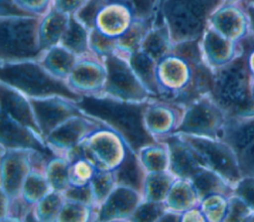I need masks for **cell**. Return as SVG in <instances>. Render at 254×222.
Segmentation results:
<instances>
[{
  "label": "cell",
  "mask_w": 254,
  "mask_h": 222,
  "mask_svg": "<svg viewBox=\"0 0 254 222\" xmlns=\"http://www.w3.org/2000/svg\"><path fill=\"white\" fill-rule=\"evenodd\" d=\"M150 100L132 102L99 94L81 96L75 105L82 114L116 131L137 153L145 145L157 141L144 123V111Z\"/></svg>",
  "instance_id": "1"
},
{
  "label": "cell",
  "mask_w": 254,
  "mask_h": 222,
  "mask_svg": "<svg viewBox=\"0 0 254 222\" xmlns=\"http://www.w3.org/2000/svg\"><path fill=\"white\" fill-rule=\"evenodd\" d=\"M239 42L243 51L231 62L213 71L210 95L226 116L254 113V77L248 66V55L254 49V38L246 36Z\"/></svg>",
  "instance_id": "2"
},
{
  "label": "cell",
  "mask_w": 254,
  "mask_h": 222,
  "mask_svg": "<svg viewBox=\"0 0 254 222\" xmlns=\"http://www.w3.org/2000/svg\"><path fill=\"white\" fill-rule=\"evenodd\" d=\"M225 0H165L157 16L166 23L174 44L200 40L211 15Z\"/></svg>",
  "instance_id": "3"
},
{
  "label": "cell",
  "mask_w": 254,
  "mask_h": 222,
  "mask_svg": "<svg viewBox=\"0 0 254 222\" xmlns=\"http://www.w3.org/2000/svg\"><path fill=\"white\" fill-rule=\"evenodd\" d=\"M0 79L1 83L20 91L28 98L62 96L74 102L81 98L70 89L65 80L55 77L36 60L1 62Z\"/></svg>",
  "instance_id": "4"
},
{
  "label": "cell",
  "mask_w": 254,
  "mask_h": 222,
  "mask_svg": "<svg viewBox=\"0 0 254 222\" xmlns=\"http://www.w3.org/2000/svg\"><path fill=\"white\" fill-rule=\"evenodd\" d=\"M41 16L1 17V62L39 61L44 52L39 41Z\"/></svg>",
  "instance_id": "5"
},
{
  "label": "cell",
  "mask_w": 254,
  "mask_h": 222,
  "mask_svg": "<svg viewBox=\"0 0 254 222\" xmlns=\"http://www.w3.org/2000/svg\"><path fill=\"white\" fill-rule=\"evenodd\" d=\"M177 134L194 150L206 168L218 173L234 187L242 178L237 156L224 140L187 133Z\"/></svg>",
  "instance_id": "6"
},
{
  "label": "cell",
  "mask_w": 254,
  "mask_h": 222,
  "mask_svg": "<svg viewBox=\"0 0 254 222\" xmlns=\"http://www.w3.org/2000/svg\"><path fill=\"white\" fill-rule=\"evenodd\" d=\"M128 56L116 51L103 58L106 82L102 94L132 102H143L154 98L131 68Z\"/></svg>",
  "instance_id": "7"
},
{
  "label": "cell",
  "mask_w": 254,
  "mask_h": 222,
  "mask_svg": "<svg viewBox=\"0 0 254 222\" xmlns=\"http://www.w3.org/2000/svg\"><path fill=\"white\" fill-rule=\"evenodd\" d=\"M226 114L210 94L204 95L185 108L175 133H187L220 138Z\"/></svg>",
  "instance_id": "8"
},
{
  "label": "cell",
  "mask_w": 254,
  "mask_h": 222,
  "mask_svg": "<svg viewBox=\"0 0 254 222\" xmlns=\"http://www.w3.org/2000/svg\"><path fill=\"white\" fill-rule=\"evenodd\" d=\"M220 138L234 150L242 177H254V113L227 116Z\"/></svg>",
  "instance_id": "9"
},
{
  "label": "cell",
  "mask_w": 254,
  "mask_h": 222,
  "mask_svg": "<svg viewBox=\"0 0 254 222\" xmlns=\"http://www.w3.org/2000/svg\"><path fill=\"white\" fill-rule=\"evenodd\" d=\"M83 144L90 159L98 169L114 170L124 159L128 146L114 130L101 126L90 133Z\"/></svg>",
  "instance_id": "10"
},
{
  "label": "cell",
  "mask_w": 254,
  "mask_h": 222,
  "mask_svg": "<svg viewBox=\"0 0 254 222\" xmlns=\"http://www.w3.org/2000/svg\"><path fill=\"white\" fill-rule=\"evenodd\" d=\"M193 66L194 64H190L173 53L159 61L157 63L158 99L175 103L189 88Z\"/></svg>",
  "instance_id": "11"
},
{
  "label": "cell",
  "mask_w": 254,
  "mask_h": 222,
  "mask_svg": "<svg viewBox=\"0 0 254 222\" xmlns=\"http://www.w3.org/2000/svg\"><path fill=\"white\" fill-rule=\"evenodd\" d=\"M37 152L31 149L1 147V193L8 198L21 194L23 184L34 166Z\"/></svg>",
  "instance_id": "12"
},
{
  "label": "cell",
  "mask_w": 254,
  "mask_h": 222,
  "mask_svg": "<svg viewBox=\"0 0 254 222\" xmlns=\"http://www.w3.org/2000/svg\"><path fill=\"white\" fill-rule=\"evenodd\" d=\"M101 126L104 125L82 113L75 114L58 125L46 137L45 142L54 155L64 156Z\"/></svg>",
  "instance_id": "13"
},
{
  "label": "cell",
  "mask_w": 254,
  "mask_h": 222,
  "mask_svg": "<svg viewBox=\"0 0 254 222\" xmlns=\"http://www.w3.org/2000/svg\"><path fill=\"white\" fill-rule=\"evenodd\" d=\"M29 100L44 140L63 121L81 113L74 101L62 96L29 98Z\"/></svg>",
  "instance_id": "14"
},
{
  "label": "cell",
  "mask_w": 254,
  "mask_h": 222,
  "mask_svg": "<svg viewBox=\"0 0 254 222\" xmlns=\"http://www.w3.org/2000/svg\"><path fill=\"white\" fill-rule=\"evenodd\" d=\"M65 81L80 96L102 94L106 82L103 59L93 53L79 57Z\"/></svg>",
  "instance_id": "15"
},
{
  "label": "cell",
  "mask_w": 254,
  "mask_h": 222,
  "mask_svg": "<svg viewBox=\"0 0 254 222\" xmlns=\"http://www.w3.org/2000/svg\"><path fill=\"white\" fill-rule=\"evenodd\" d=\"M186 107L167 102L158 98H152L144 111V123L150 134L162 141L175 133Z\"/></svg>",
  "instance_id": "16"
},
{
  "label": "cell",
  "mask_w": 254,
  "mask_h": 222,
  "mask_svg": "<svg viewBox=\"0 0 254 222\" xmlns=\"http://www.w3.org/2000/svg\"><path fill=\"white\" fill-rule=\"evenodd\" d=\"M0 142L3 148L31 149L47 156L48 153L53 154L38 132L15 120L4 111L0 113Z\"/></svg>",
  "instance_id": "17"
},
{
  "label": "cell",
  "mask_w": 254,
  "mask_h": 222,
  "mask_svg": "<svg viewBox=\"0 0 254 222\" xmlns=\"http://www.w3.org/2000/svg\"><path fill=\"white\" fill-rule=\"evenodd\" d=\"M144 200L143 194L131 187L117 185L97 209L95 221H130Z\"/></svg>",
  "instance_id": "18"
},
{
  "label": "cell",
  "mask_w": 254,
  "mask_h": 222,
  "mask_svg": "<svg viewBox=\"0 0 254 222\" xmlns=\"http://www.w3.org/2000/svg\"><path fill=\"white\" fill-rule=\"evenodd\" d=\"M202 58L212 70H216L235 59L242 51L240 42L230 40L207 26L200 39Z\"/></svg>",
  "instance_id": "19"
},
{
  "label": "cell",
  "mask_w": 254,
  "mask_h": 222,
  "mask_svg": "<svg viewBox=\"0 0 254 222\" xmlns=\"http://www.w3.org/2000/svg\"><path fill=\"white\" fill-rule=\"evenodd\" d=\"M208 26L236 42L249 35L248 18L239 3L225 2L211 15Z\"/></svg>",
  "instance_id": "20"
},
{
  "label": "cell",
  "mask_w": 254,
  "mask_h": 222,
  "mask_svg": "<svg viewBox=\"0 0 254 222\" xmlns=\"http://www.w3.org/2000/svg\"><path fill=\"white\" fill-rule=\"evenodd\" d=\"M162 141L168 144L169 171L176 178L191 179L201 168L205 167L194 150L179 134L173 133Z\"/></svg>",
  "instance_id": "21"
},
{
  "label": "cell",
  "mask_w": 254,
  "mask_h": 222,
  "mask_svg": "<svg viewBox=\"0 0 254 222\" xmlns=\"http://www.w3.org/2000/svg\"><path fill=\"white\" fill-rule=\"evenodd\" d=\"M0 111L41 135L29 98L20 91L3 83H1L0 87Z\"/></svg>",
  "instance_id": "22"
},
{
  "label": "cell",
  "mask_w": 254,
  "mask_h": 222,
  "mask_svg": "<svg viewBox=\"0 0 254 222\" xmlns=\"http://www.w3.org/2000/svg\"><path fill=\"white\" fill-rule=\"evenodd\" d=\"M133 21L134 16L128 7L109 3L100 10L95 28L108 37L118 38L126 32Z\"/></svg>",
  "instance_id": "23"
},
{
  "label": "cell",
  "mask_w": 254,
  "mask_h": 222,
  "mask_svg": "<svg viewBox=\"0 0 254 222\" xmlns=\"http://www.w3.org/2000/svg\"><path fill=\"white\" fill-rule=\"evenodd\" d=\"M69 15L53 7L41 16L39 25V41L43 51L59 45L68 25Z\"/></svg>",
  "instance_id": "24"
},
{
  "label": "cell",
  "mask_w": 254,
  "mask_h": 222,
  "mask_svg": "<svg viewBox=\"0 0 254 222\" xmlns=\"http://www.w3.org/2000/svg\"><path fill=\"white\" fill-rule=\"evenodd\" d=\"M173 48L174 43L166 23L163 20H155L153 27L144 37L139 50L158 63L170 55Z\"/></svg>",
  "instance_id": "25"
},
{
  "label": "cell",
  "mask_w": 254,
  "mask_h": 222,
  "mask_svg": "<svg viewBox=\"0 0 254 222\" xmlns=\"http://www.w3.org/2000/svg\"><path fill=\"white\" fill-rule=\"evenodd\" d=\"M112 171L117 185L128 186L142 193L147 172L135 151L128 147L124 159Z\"/></svg>",
  "instance_id": "26"
},
{
  "label": "cell",
  "mask_w": 254,
  "mask_h": 222,
  "mask_svg": "<svg viewBox=\"0 0 254 222\" xmlns=\"http://www.w3.org/2000/svg\"><path fill=\"white\" fill-rule=\"evenodd\" d=\"M78 58V56L59 44L46 50L39 62L55 77L66 80Z\"/></svg>",
  "instance_id": "27"
},
{
  "label": "cell",
  "mask_w": 254,
  "mask_h": 222,
  "mask_svg": "<svg viewBox=\"0 0 254 222\" xmlns=\"http://www.w3.org/2000/svg\"><path fill=\"white\" fill-rule=\"evenodd\" d=\"M199 201L212 194H221L226 197L234 193V186L218 173L203 167L191 179Z\"/></svg>",
  "instance_id": "28"
},
{
  "label": "cell",
  "mask_w": 254,
  "mask_h": 222,
  "mask_svg": "<svg viewBox=\"0 0 254 222\" xmlns=\"http://www.w3.org/2000/svg\"><path fill=\"white\" fill-rule=\"evenodd\" d=\"M199 199L190 179L176 178L165 200L168 209L183 213L199 206Z\"/></svg>",
  "instance_id": "29"
},
{
  "label": "cell",
  "mask_w": 254,
  "mask_h": 222,
  "mask_svg": "<svg viewBox=\"0 0 254 222\" xmlns=\"http://www.w3.org/2000/svg\"><path fill=\"white\" fill-rule=\"evenodd\" d=\"M131 68L138 79L154 98H159V84L157 79V62L141 50L128 56Z\"/></svg>",
  "instance_id": "30"
},
{
  "label": "cell",
  "mask_w": 254,
  "mask_h": 222,
  "mask_svg": "<svg viewBox=\"0 0 254 222\" xmlns=\"http://www.w3.org/2000/svg\"><path fill=\"white\" fill-rule=\"evenodd\" d=\"M89 30L80 23L73 14L69 15L67 28L60 42L68 51L78 57L92 53L89 49Z\"/></svg>",
  "instance_id": "31"
},
{
  "label": "cell",
  "mask_w": 254,
  "mask_h": 222,
  "mask_svg": "<svg viewBox=\"0 0 254 222\" xmlns=\"http://www.w3.org/2000/svg\"><path fill=\"white\" fill-rule=\"evenodd\" d=\"M137 154L147 173L169 170L170 154L166 141H155L147 144Z\"/></svg>",
  "instance_id": "32"
},
{
  "label": "cell",
  "mask_w": 254,
  "mask_h": 222,
  "mask_svg": "<svg viewBox=\"0 0 254 222\" xmlns=\"http://www.w3.org/2000/svg\"><path fill=\"white\" fill-rule=\"evenodd\" d=\"M175 179L169 170L147 173L142 191L144 200L165 202Z\"/></svg>",
  "instance_id": "33"
},
{
  "label": "cell",
  "mask_w": 254,
  "mask_h": 222,
  "mask_svg": "<svg viewBox=\"0 0 254 222\" xmlns=\"http://www.w3.org/2000/svg\"><path fill=\"white\" fill-rule=\"evenodd\" d=\"M51 191L52 188L48 182L44 168L33 166L23 184L20 196L28 204L34 206Z\"/></svg>",
  "instance_id": "34"
},
{
  "label": "cell",
  "mask_w": 254,
  "mask_h": 222,
  "mask_svg": "<svg viewBox=\"0 0 254 222\" xmlns=\"http://www.w3.org/2000/svg\"><path fill=\"white\" fill-rule=\"evenodd\" d=\"M154 21L155 19H134V21L131 23L126 32L117 38V51L130 55L133 52L139 50L144 37L146 36L148 31L153 27Z\"/></svg>",
  "instance_id": "35"
},
{
  "label": "cell",
  "mask_w": 254,
  "mask_h": 222,
  "mask_svg": "<svg viewBox=\"0 0 254 222\" xmlns=\"http://www.w3.org/2000/svg\"><path fill=\"white\" fill-rule=\"evenodd\" d=\"M68 168L69 161L64 156L53 155L47 160L44 172L52 190L64 193L70 186Z\"/></svg>",
  "instance_id": "36"
},
{
  "label": "cell",
  "mask_w": 254,
  "mask_h": 222,
  "mask_svg": "<svg viewBox=\"0 0 254 222\" xmlns=\"http://www.w3.org/2000/svg\"><path fill=\"white\" fill-rule=\"evenodd\" d=\"M64 203L63 193L52 190L37 204L34 205V212L38 221H57L61 209Z\"/></svg>",
  "instance_id": "37"
},
{
  "label": "cell",
  "mask_w": 254,
  "mask_h": 222,
  "mask_svg": "<svg viewBox=\"0 0 254 222\" xmlns=\"http://www.w3.org/2000/svg\"><path fill=\"white\" fill-rule=\"evenodd\" d=\"M92 192L93 205L98 209L102 202L108 197L113 188L116 186L115 177L112 170L97 169L94 176L89 182Z\"/></svg>",
  "instance_id": "38"
},
{
  "label": "cell",
  "mask_w": 254,
  "mask_h": 222,
  "mask_svg": "<svg viewBox=\"0 0 254 222\" xmlns=\"http://www.w3.org/2000/svg\"><path fill=\"white\" fill-rule=\"evenodd\" d=\"M97 208L79 202L64 200L57 221H91L96 220Z\"/></svg>",
  "instance_id": "39"
},
{
  "label": "cell",
  "mask_w": 254,
  "mask_h": 222,
  "mask_svg": "<svg viewBox=\"0 0 254 222\" xmlns=\"http://www.w3.org/2000/svg\"><path fill=\"white\" fill-rule=\"evenodd\" d=\"M97 167L88 158H80L69 162L68 179L70 186H83L89 184L97 171Z\"/></svg>",
  "instance_id": "40"
},
{
  "label": "cell",
  "mask_w": 254,
  "mask_h": 222,
  "mask_svg": "<svg viewBox=\"0 0 254 222\" xmlns=\"http://www.w3.org/2000/svg\"><path fill=\"white\" fill-rule=\"evenodd\" d=\"M107 4L117 3L128 7L134 19L148 20L156 19L160 8L159 0H104Z\"/></svg>",
  "instance_id": "41"
},
{
  "label": "cell",
  "mask_w": 254,
  "mask_h": 222,
  "mask_svg": "<svg viewBox=\"0 0 254 222\" xmlns=\"http://www.w3.org/2000/svg\"><path fill=\"white\" fill-rule=\"evenodd\" d=\"M207 222H223L227 212V197L221 194H212L199 203Z\"/></svg>",
  "instance_id": "42"
},
{
  "label": "cell",
  "mask_w": 254,
  "mask_h": 222,
  "mask_svg": "<svg viewBox=\"0 0 254 222\" xmlns=\"http://www.w3.org/2000/svg\"><path fill=\"white\" fill-rule=\"evenodd\" d=\"M88 43L90 51L101 59L113 54L118 49L117 38L108 37L96 28L89 30Z\"/></svg>",
  "instance_id": "43"
},
{
  "label": "cell",
  "mask_w": 254,
  "mask_h": 222,
  "mask_svg": "<svg viewBox=\"0 0 254 222\" xmlns=\"http://www.w3.org/2000/svg\"><path fill=\"white\" fill-rule=\"evenodd\" d=\"M167 206L165 202H153L148 200H143L133 215L130 218V221H157L166 211Z\"/></svg>",
  "instance_id": "44"
},
{
  "label": "cell",
  "mask_w": 254,
  "mask_h": 222,
  "mask_svg": "<svg viewBox=\"0 0 254 222\" xmlns=\"http://www.w3.org/2000/svg\"><path fill=\"white\" fill-rule=\"evenodd\" d=\"M106 4L104 0H86L73 15L88 30H91L95 28L97 16Z\"/></svg>",
  "instance_id": "45"
},
{
  "label": "cell",
  "mask_w": 254,
  "mask_h": 222,
  "mask_svg": "<svg viewBox=\"0 0 254 222\" xmlns=\"http://www.w3.org/2000/svg\"><path fill=\"white\" fill-rule=\"evenodd\" d=\"M252 211L243 199L233 193L227 197V212L223 222L246 221Z\"/></svg>",
  "instance_id": "46"
},
{
  "label": "cell",
  "mask_w": 254,
  "mask_h": 222,
  "mask_svg": "<svg viewBox=\"0 0 254 222\" xmlns=\"http://www.w3.org/2000/svg\"><path fill=\"white\" fill-rule=\"evenodd\" d=\"M63 195L64 200L93 205V197L89 184L83 186H69Z\"/></svg>",
  "instance_id": "47"
},
{
  "label": "cell",
  "mask_w": 254,
  "mask_h": 222,
  "mask_svg": "<svg viewBox=\"0 0 254 222\" xmlns=\"http://www.w3.org/2000/svg\"><path fill=\"white\" fill-rule=\"evenodd\" d=\"M234 194L243 199L254 210V177L243 176L235 185Z\"/></svg>",
  "instance_id": "48"
},
{
  "label": "cell",
  "mask_w": 254,
  "mask_h": 222,
  "mask_svg": "<svg viewBox=\"0 0 254 222\" xmlns=\"http://www.w3.org/2000/svg\"><path fill=\"white\" fill-rule=\"evenodd\" d=\"M1 17L38 16L24 9L16 0H1Z\"/></svg>",
  "instance_id": "49"
},
{
  "label": "cell",
  "mask_w": 254,
  "mask_h": 222,
  "mask_svg": "<svg viewBox=\"0 0 254 222\" xmlns=\"http://www.w3.org/2000/svg\"><path fill=\"white\" fill-rule=\"evenodd\" d=\"M24 9L34 15L43 16L51 8L52 0H16Z\"/></svg>",
  "instance_id": "50"
},
{
  "label": "cell",
  "mask_w": 254,
  "mask_h": 222,
  "mask_svg": "<svg viewBox=\"0 0 254 222\" xmlns=\"http://www.w3.org/2000/svg\"><path fill=\"white\" fill-rule=\"evenodd\" d=\"M86 0H52L51 7L71 15L74 14L84 3Z\"/></svg>",
  "instance_id": "51"
},
{
  "label": "cell",
  "mask_w": 254,
  "mask_h": 222,
  "mask_svg": "<svg viewBox=\"0 0 254 222\" xmlns=\"http://www.w3.org/2000/svg\"><path fill=\"white\" fill-rule=\"evenodd\" d=\"M190 221H206L203 212L199 206L190 208L182 213L181 222H190Z\"/></svg>",
  "instance_id": "52"
},
{
  "label": "cell",
  "mask_w": 254,
  "mask_h": 222,
  "mask_svg": "<svg viewBox=\"0 0 254 222\" xmlns=\"http://www.w3.org/2000/svg\"><path fill=\"white\" fill-rule=\"evenodd\" d=\"M243 10L245 11L248 22H249V34L254 36V3L251 2H241L239 3Z\"/></svg>",
  "instance_id": "53"
},
{
  "label": "cell",
  "mask_w": 254,
  "mask_h": 222,
  "mask_svg": "<svg viewBox=\"0 0 254 222\" xmlns=\"http://www.w3.org/2000/svg\"><path fill=\"white\" fill-rule=\"evenodd\" d=\"M181 218L182 213L167 208L166 211L159 218L158 222H181Z\"/></svg>",
  "instance_id": "54"
},
{
  "label": "cell",
  "mask_w": 254,
  "mask_h": 222,
  "mask_svg": "<svg viewBox=\"0 0 254 222\" xmlns=\"http://www.w3.org/2000/svg\"><path fill=\"white\" fill-rule=\"evenodd\" d=\"M248 66H249V69H250V72H251L252 76L254 77V49L249 52V55H248Z\"/></svg>",
  "instance_id": "55"
},
{
  "label": "cell",
  "mask_w": 254,
  "mask_h": 222,
  "mask_svg": "<svg viewBox=\"0 0 254 222\" xmlns=\"http://www.w3.org/2000/svg\"><path fill=\"white\" fill-rule=\"evenodd\" d=\"M246 221L247 222H249V221H254V210L251 212V214L248 216V218L246 219Z\"/></svg>",
  "instance_id": "56"
},
{
  "label": "cell",
  "mask_w": 254,
  "mask_h": 222,
  "mask_svg": "<svg viewBox=\"0 0 254 222\" xmlns=\"http://www.w3.org/2000/svg\"><path fill=\"white\" fill-rule=\"evenodd\" d=\"M243 1H245V0H225L226 3H241Z\"/></svg>",
  "instance_id": "57"
},
{
  "label": "cell",
  "mask_w": 254,
  "mask_h": 222,
  "mask_svg": "<svg viewBox=\"0 0 254 222\" xmlns=\"http://www.w3.org/2000/svg\"><path fill=\"white\" fill-rule=\"evenodd\" d=\"M252 91H253V97H254V78H253V83H252Z\"/></svg>",
  "instance_id": "58"
},
{
  "label": "cell",
  "mask_w": 254,
  "mask_h": 222,
  "mask_svg": "<svg viewBox=\"0 0 254 222\" xmlns=\"http://www.w3.org/2000/svg\"><path fill=\"white\" fill-rule=\"evenodd\" d=\"M243 2H251V3H254V0H245Z\"/></svg>",
  "instance_id": "59"
},
{
  "label": "cell",
  "mask_w": 254,
  "mask_h": 222,
  "mask_svg": "<svg viewBox=\"0 0 254 222\" xmlns=\"http://www.w3.org/2000/svg\"><path fill=\"white\" fill-rule=\"evenodd\" d=\"M164 1H165V0H159V2H160V5H161V4H162Z\"/></svg>",
  "instance_id": "60"
}]
</instances>
